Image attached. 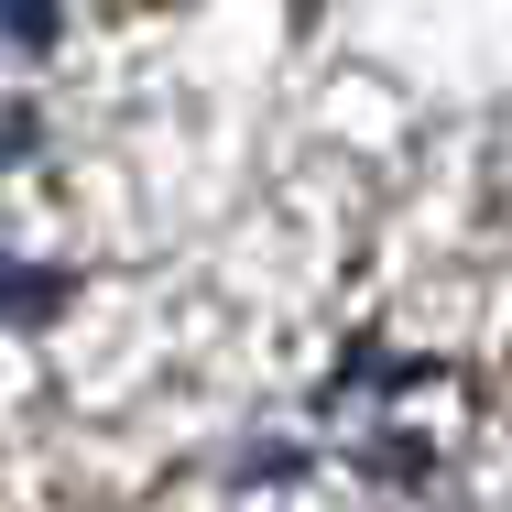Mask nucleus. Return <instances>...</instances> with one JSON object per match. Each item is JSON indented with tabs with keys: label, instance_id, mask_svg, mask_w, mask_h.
<instances>
[{
	"label": "nucleus",
	"instance_id": "obj_1",
	"mask_svg": "<svg viewBox=\"0 0 512 512\" xmlns=\"http://www.w3.org/2000/svg\"><path fill=\"white\" fill-rule=\"evenodd\" d=\"M44 295H55V284H44L33 262H11V251H0V327H22V316H44Z\"/></svg>",
	"mask_w": 512,
	"mask_h": 512
}]
</instances>
